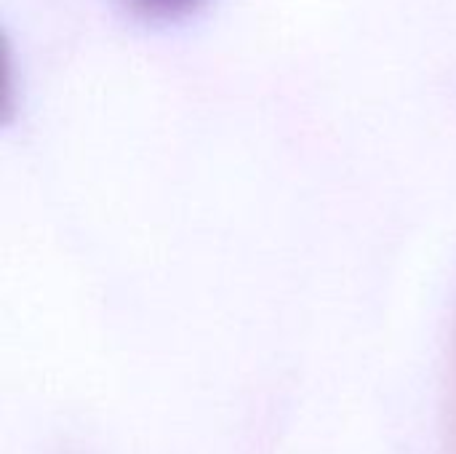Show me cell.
<instances>
[{
    "instance_id": "obj_1",
    "label": "cell",
    "mask_w": 456,
    "mask_h": 454,
    "mask_svg": "<svg viewBox=\"0 0 456 454\" xmlns=\"http://www.w3.org/2000/svg\"><path fill=\"white\" fill-rule=\"evenodd\" d=\"M134 16L144 21H179L195 13L206 0H120Z\"/></svg>"
}]
</instances>
